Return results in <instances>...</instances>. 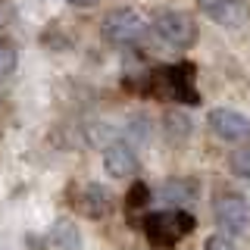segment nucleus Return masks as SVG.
<instances>
[{
  "label": "nucleus",
  "instance_id": "1",
  "mask_svg": "<svg viewBox=\"0 0 250 250\" xmlns=\"http://www.w3.org/2000/svg\"><path fill=\"white\" fill-rule=\"evenodd\" d=\"M147 94L160 100H172L178 106H197L200 94L194 88V66L191 62H172V66H160L147 75L144 84Z\"/></svg>",
  "mask_w": 250,
  "mask_h": 250
},
{
  "label": "nucleus",
  "instance_id": "2",
  "mask_svg": "<svg viewBox=\"0 0 250 250\" xmlns=\"http://www.w3.org/2000/svg\"><path fill=\"white\" fill-rule=\"evenodd\" d=\"M141 229H144V241L150 247H175L197 229V219L182 207H166V209H153L141 219Z\"/></svg>",
  "mask_w": 250,
  "mask_h": 250
},
{
  "label": "nucleus",
  "instance_id": "3",
  "mask_svg": "<svg viewBox=\"0 0 250 250\" xmlns=\"http://www.w3.org/2000/svg\"><path fill=\"white\" fill-rule=\"evenodd\" d=\"M153 35L160 38L172 50H191L197 44V25L191 22V16L178 13V10H163L156 13V19L150 22Z\"/></svg>",
  "mask_w": 250,
  "mask_h": 250
},
{
  "label": "nucleus",
  "instance_id": "4",
  "mask_svg": "<svg viewBox=\"0 0 250 250\" xmlns=\"http://www.w3.org/2000/svg\"><path fill=\"white\" fill-rule=\"evenodd\" d=\"M100 31H104V38L109 44L116 47H135L144 41L147 35V22L141 19V13L135 10H109L104 16V22H100Z\"/></svg>",
  "mask_w": 250,
  "mask_h": 250
},
{
  "label": "nucleus",
  "instance_id": "5",
  "mask_svg": "<svg viewBox=\"0 0 250 250\" xmlns=\"http://www.w3.org/2000/svg\"><path fill=\"white\" fill-rule=\"evenodd\" d=\"M213 216H216V229L219 231L229 234V238H238L250 222V203H247L244 194L225 191V194H219L216 203H213Z\"/></svg>",
  "mask_w": 250,
  "mask_h": 250
},
{
  "label": "nucleus",
  "instance_id": "6",
  "mask_svg": "<svg viewBox=\"0 0 250 250\" xmlns=\"http://www.w3.org/2000/svg\"><path fill=\"white\" fill-rule=\"evenodd\" d=\"M207 125L219 141H229V144H250V119L244 113L231 106H213L207 113Z\"/></svg>",
  "mask_w": 250,
  "mask_h": 250
},
{
  "label": "nucleus",
  "instance_id": "7",
  "mask_svg": "<svg viewBox=\"0 0 250 250\" xmlns=\"http://www.w3.org/2000/svg\"><path fill=\"white\" fill-rule=\"evenodd\" d=\"M104 169L109 178H119V182H128L141 172V163H138V153L131 150V144L125 141H116L104 150Z\"/></svg>",
  "mask_w": 250,
  "mask_h": 250
},
{
  "label": "nucleus",
  "instance_id": "8",
  "mask_svg": "<svg viewBox=\"0 0 250 250\" xmlns=\"http://www.w3.org/2000/svg\"><path fill=\"white\" fill-rule=\"evenodd\" d=\"M47 244L53 250H84V241H82V231L72 219H57L47 231Z\"/></svg>",
  "mask_w": 250,
  "mask_h": 250
},
{
  "label": "nucleus",
  "instance_id": "9",
  "mask_svg": "<svg viewBox=\"0 0 250 250\" xmlns=\"http://www.w3.org/2000/svg\"><path fill=\"white\" fill-rule=\"evenodd\" d=\"M197 6L213 22H219V25H234V22H241V16H244L241 0H197Z\"/></svg>",
  "mask_w": 250,
  "mask_h": 250
},
{
  "label": "nucleus",
  "instance_id": "10",
  "mask_svg": "<svg viewBox=\"0 0 250 250\" xmlns=\"http://www.w3.org/2000/svg\"><path fill=\"white\" fill-rule=\"evenodd\" d=\"M160 197L163 200H169V203H175V207H188L194 197H197V188H194V182H188V178H172V182H166L160 188Z\"/></svg>",
  "mask_w": 250,
  "mask_h": 250
},
{
  "label": "nucleus",
  "instance_id": "11",
  "mask_svg": "<svg viewBox=\"0 0 250 250\" xmlns=\"http://www.w3.org/2000/svg\"><path fill=\"white\" fill-rule=\"evenodd\" d=\"M229 169H231L238 178H247V182H250V144L238 147V150L229 156Z\"/></svg>",
  "mask_w": 250,
  "mask_h": 250
},
{
  "label": "nucleus",
  "instance_id": "12",
  "mask_svg": "<svg viewBox=\"0 0 250 250\" xmlns=\"http://www.w3.org/2000/svg\"><path fill=\"white\" fill-rule=\"evenodd\" d=\"M84 200H88L91 213H104L106 203L113 200V194H109L106 188H100V185H88V191H84Z\"/></svg>",
  "mask_w": 250,
  "mask_h": 250
},
{
  "label": "nucleus",
  "instance_id": "13",
  "mask_svg": "<svg viewBox=\"0 0 250 250\" xmlns=\"http://www.w3.org/2000/svg\"><path fill=\"white\" fill-rule=\"evenodd\" d=\"M150 197H153L150 188H147L144 182H135L131 185V194L125 197V207L128 209H144V207H150Z\"/></svg>",
  "mask_w": 250,
  "mask_h": 250
},
{
  "label": "nucleus",
  "instance_id": "14",
  "mask_svg": "<svg viewBox=\"0 0 250 250\" xmlns=\"http://www.w3.org/2000/svg\"><path fill=\"white\" fill-rule=\"evenodd\" d=\"M16 66H19V57H16V50L6 41H0V78L13 75Z\"/></svg>",
  "mask_w": 250,
  "mask_h": 250
},
{
  "label": "nucleus",
  "instance_id": "15",
  "mask_svg": "<svg viewBox=\"0 0 250 250\" xmlns=\"http://www.w3.org/2000/svg\"><path fill=\"white\" fill-rule=\"evenodd\" d=\"M234 247H238V244H234V238H229V234H222V231L209 234L207 244H203V250H234Z\"/></svg>",
  "mask_w": 250,
  "mask_h": 250
},
{
  "label": "nucleus",
  "instance_id": "16",
  "mask_svg": "<svg viewBox=\"0 0 250 250\" xmlns=\"http://www.w3.org/2000/svg\"><path fill=\"white\" fill-rule=\"evenodd\" d=\"M69 3H78V6H88L91 0H69Z\"/></svg>",
  "mask_w": 250,
  "mask_h": 250
}]
</instances>
